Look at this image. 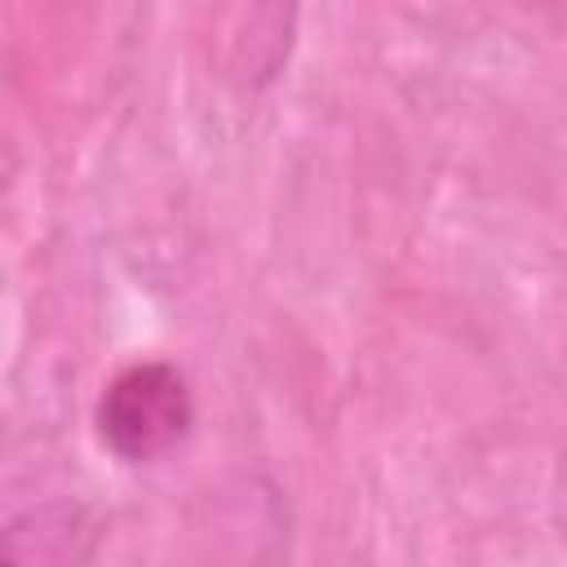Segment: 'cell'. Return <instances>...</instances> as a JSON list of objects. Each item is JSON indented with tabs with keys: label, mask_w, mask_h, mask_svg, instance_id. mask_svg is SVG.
<instances>
[{
	"label": "cell",
	"mask_w": 567,
	"mask_h": 567,
	"mask_svg": "<svg viewBox=\"0 0 567 567\" xmlns=\"http://www.w3.org/2000/svg\"><path fill=\"white\" fill-rule=\"evenodd\" d=\"M190 421H195L190 385L173 363L159 359L128 363L124 372H115L97 403L102 447L128 465L159 461L164 452H173L190 434Z\"/></svg>",
	"instance_id": "1"
}]
</instances>
